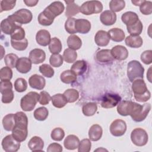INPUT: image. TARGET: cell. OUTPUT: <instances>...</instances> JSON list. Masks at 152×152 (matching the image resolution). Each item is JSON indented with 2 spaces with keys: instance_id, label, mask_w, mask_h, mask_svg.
I'll return each instance as SVG.
<instances>
[{
  "instance_id": "cell-1",
  "label": "cell",
  "mask_w": 152,
  "mask_h": 152,
  "mask_svg": "<svg viewBox=\"0 0 152 152\" xmlns=\"http://www.w3.org/2000/svg\"><path fill=\"white\" fill-rule=\"evenodd\" d=\"M132 84V90L135 100L140 102H145L151 97V93L148 90L143 79L138 78L134 80Z\"/></svg>"
},
{
  "instance_id": "cell-2",
  "label": "cell",
  "mask_w": 152,
  "mask_h": 152,
  "mask_svg": "<svg viewBox=\"0 0 152 152\" xmlns=\"http://www.w3.org/2000/svg\"><path fill=\"white\" fill-rule=\"evenodd\" d=\"M144 68L141 63L136 60L131 61L127 65V76L131 82L138 78H143Z\"/></svg>"
},
{
  "instance_id": "cell-3",
  "label": "cell",
  "mask_w": 152,
  "mask_h": 152,
  "mask_svg": "<svg viewBox=\"0 0 152 152\" xmlns=\"http://www.w3.org/2000/svg\"><path fill=\"white\" fill-rule=\"evenodd\" d=\"M39 94L35 91H30L24 95L20 101L21 109L26 112H30L34 109L39 102Z\"/></svg>"
},
{
  "instance_id": "cell-4",
  "label": "cell",
  "mask_w": 152,
  "mask_h": 152,
  "mask_svg": "<svg viewBox=\"0 0 152 152\" xmlns=\"http://www.w3.org/2000/svg\"><path fill=\"white\" fill-rule=\"evenodd\" d=\"M102 10L103 5L99 1H86L80 7V12L86 15L100 13Z\"/></svg>"
},
{
  "instance_id": "cell-5",
  "label": "cell",
  "mask_w": 152,
  "mask_h": 152,
  "mask_svg": "<svg viewBox=\"0 0 152 152\" xmlns=\"http://www.w3.org/2000/svg\"><path fill=\"white\" fill-rule=\"evenodd\" d=\"M12 19L14 22L20 24H26L31 22L33 18V15L31 12L27 9H20L12 15L8 17Z\"/></svg>"
},
{
  "instance_id": "cell-6",
  "label": "cell",
  "mask_w": 152,
  "mask_h": 152,
  "mask_svg": "<svg viewBox=\"0 0 152 152\" xmlns=\"http://www.w3.org/2000/svg\"><path fill=\"white\" fill-rule=\"evenodd\" d=\"M0 92L2 94V103H10L13 100L14 94L12 91V84L10 81H1Z\"/></svg>"
},
{
  "instance_id": "cell-7",
  "label": "cell",
  "mask_w": 152,
  "mask_h": 152,
  "mask_svg": "<svg viewBox=\"0 0 152 152\" xmlns=\"http://www.w3.org/2000/svg\"><path fill=\"white\" fill-rule=\"evenodd\" d=\"M131 140L134 144L138 147H142L148 142V136L147 132L142 128H137L133 129L131 133Z\"/></svg>"
},
{
  "instance_id": "cell-8",
  "label": "cell",
  "mask_w": 152,
  "mask_h": 152,
  "mask_svg": "<svg viewBox=\"0 0 152 152\" xmlns=\"http://www.w3.org/2000/svg\"><path fill=\"white\" fill-rule=\"evenodd\" d=\"M150 109L151 104L150 103H145L142 105L138 103L137 106L130 116L135 122H142L146 118L150 111Z\"/></svg>"
},
{
  "instance_id": "cell-9",
  "label": "cell",
  "mask_w": 152,
  "mask_h": 152,
  "mask_svg": "<svg viewBox=\"0 0 152 152\" xmlns=\"http://www.w3.org/2000/svg\"><path fill=\"white\" fill-rule=\"evenodd\" d=\"M65 7L61 1H54L49 5L43 11L49 18L54 20L55 17L61 14L64 11Z\"/></svg>"
},
{
  "instance_id": "cell-10",
  "label": "cell",
  "mask_w": 152,
  "mask_h": 152,
  "mask_svg": "<svg viewBox=\"0 0 152 152\" xmlns=\"http://www.w3.org/2000/svg\"><path fill=\"white\" fill-rule=\"evenodd\" d=\"M2 147L6 152H16L20 147V142L17 141L11 135L5 136L2 140Z\"/></svg>"
},
{
  "instance_id": "cell-11",
  "label": "cell",
  "mask_w": 152,
  "mask_h": 152,
  "mask_svg": "<svg viewBox=\"0 0 152 152\" xmlns=\"http://www.w3.org/2000/svg\"><path fill=\"white\" fill-rule=\"evenodd\" d=\"M137 103L130 100H123L118 104L117 112L118 113L124 116L130 115L136 107Z\"/></svg>"
},
{
  "instance_id": "cell-12",
  "label": "cell",
  "mask_w": 152,
  "mask_h": 152,
  "mask_svg": "<svg viewBox=\"0 0 152 152\" xmlns=\"http://www.w3.org/2000/svg\"><path fill=\"white\" fill-rule=\"evenodd\" d=\"M121 97L117 94L106 93L101 100V106L105 109L112 108L121 102Z\"/></svg>"
},
{
  "instance_id": "cell-13",
  "label": "cell",
  "mask_w": 152,
  "mask_h": 152,
  "mask_svg": "<svg viewBox=\"0 0 152 152\" xmlns=\"http://www.w3.org/2000/svg\"><path fill=\"white\" fill-rule=\"evenodd\" d=\"M126 131V124L122 119H116L113 121L110 125V132L115 137H121L123 135Z\"/></svg>"
},
{
  "instance_id": "cell-14",
  "label": "cell",
  "mask_w": 152,
  "mask_h": 152,
  "mask_svg": "<svg viewBox=\"0 0 152 152\" xmlns=\"http://www.w3.org/2000/svg\"><path fill=\"white\" fill-rule=\"evenodd\" d=\"M110 52L113 59L119 61L125 60L128 56V51L127 49L122 45H116L114 46L110 50Z\"/></svg>"
},
{
  "instance_id": "cell-15",
  "label": "cell",
  "mask_w": 152,
  "mask_h": 152,
  "mask_svg": "<svg viewBox=\"0 0 152 152\" xmlns=\"http://www.w3.org/2000/svg\"><path fill=\"white\" fill-rule=\"evenodd\" d=\"M28 84L31 88L41 90L45 86L46 80L43 76L38 74H33L29 78Z\"/></svg>"
},
{
  "instance_id": "cell-16",
  "label": "cell",
  "mask_w": 152,
  "mask_h": 152,
  "mask_svg": "<svg viewBox=\"0 0 152 152\" xmlns=\"http://www.w3.org/2000/svg\"><path fill=\"white\" fill-rule=\"evenodd\" d=\"M31 65L32 62L29 58L21 57L18 59L15 68L19 72L26 74L31 70Z\"/></svg>"
},
{
  "instance_id": "cell-17",
  "label": "cell",
  "mask_w": 152,
  "mask_h": 152,
  "mask_svg": "<svg viewBox=\"0 0 152 152\" xmlns=\"http://www.w3.org/2000/svg\"><path fill=\"white\" fill-rule=\"evenodd\" d=\"M29 58L33 64H39L42 63L45 60L46 53L41 49H33L29 53Z\"/></svg>"
},
{
  "instance_id": "cell-18",
  "label": "cell",
  "mask_w": 152,
  "mask_h": 152,
  "mask_svg": "<svg viewBox=\"0 0 152 152\" xmlns=\"http://www.w3.org/2000/svg\"><path fill=\"white\" fill-rule=\"evenodd\" d=\"M17 23L12 19L7 18L4 19L1 23V30L2 33L5 34H11L17 27Z\"/></svg>"
},
{
  "instance_id": "cell-19",
  "label": "cell",
  "mask_w": 152,
  "mask_h": 152,
  "mask_svg": "<svg viewBox=\"0 0 152 152\" xmlns=\"http://www.w3.org/2000/svg\"><path fill=\"white\" fill-rule=\"evenodd\" d=\"M110 38L108 32L104 30H99L95 36H94V42L96 44L99 46H106L109 42Z\"/></svg>"
},
{
  "instance_id": "cell-20",
  "label": "cell",
  "mask_w": 152,
  "mask_h": 152,
  "mask_svg": "<svg viewBox=\"0 0 152 152\" xmlns=\"http://www.w3.org/2000/svg\"><path fill=\"white\" fill-rule=\"evenodd\" d=\"M101 23L105 26H111L116 21V14L110 10H105L100 16Z\"/></svg>"
},
{
  "instance_id": "cell-21",
  "label": "cell",
  "mask_w": 152,
  "mask_h": 152,
  "mask_svg": "<svg viewBox=\"0 0 152 152\" xmlns=\"http://www.w3.org/2000/svg\"><path fill=\"white\" fill-rule=\"evenodd\" d=\"M91 23L90 22L84 18L76 19L75 27L77 33L81 34H86L91 30Z\"/></svg>"
},
{
  "instance_id": "cell-22",
  "label": "cell",
  "mask_w": 152,
  "mask_h": 152,
  "mask_svg": "<svg viewBox=\"0 0 152 152\" xmlns=\"http://www.w3.org/2000/svg\"><path fill=\"white\" fill-rule=\"evenodd\" d=\"M50 34L45 29L39 30L36 35V40L37 43L42 46H46L50 42Z\"/></svg>"
},
{
  "instance_id": "cell-23",
  "label": "cell",
  "mask_w": 152,
  "mask_h": 152,
  "mask_svg": "<svg viewBox=\"0 0 152 152\" xmlns=\"http://www.w3.org/2000/svg\"><path fill=\"white\" fill-rule=\"evenodd\" d=\"M28 147L33 151H42L44 147V142L40 137L34 136L29 140Z\"/></svg>"
},
{
  "instance_id": "cell-24",
  "label": "cell",
  "mask_w": 152,
  "mask_h": 152,
  "mask_svg": "<svg viewBox=\"0 0 152 152\" xmlns=\"http://www.w3.org/2000/svg\"><path fill=\"white\" fill-rule=\"evenodd\" d=\"M103 134V129L98 124L93 125L88 130V137L90 140L93 141H99Z\"/></svg>"
},
{
  "instance_id": "cell-25",
  "label": "cell",
  "mask_w": 152,
  "mask_h": 152,
  "mask_svg": "<svg viewBox=\"0 0 152 152\" xmlns=\"http://www.w3.org/2000/svg\"><path fill=\"white\" fill-rule=\"evenodd\" d=\"M79 144L80 140L78 137L75 135H68L64 141L65 148L69 150H73L77 148Z\"/></svg>"
},
{
  "instance_id": "cell-26",
  "label": "cell",
  "mask_w": 152,
  "mask_h": 152,
  "mask_svg": "<svg viewBox=\"0 0 152 152\" xmlns=\"http://www.w3.org/2000/svg\"><path fill=\"white\" fill-rule=\"evenodd\" d=\"M121 20L126 26H129L136 23L139 20V17L135 12L127 11L122 15Z\"/></svg>"
},
{
  "instance_id": "cell-27",
  "label": "cell",
  "mask_w": 152,
  "mask_h": 152,
  "mask_svg": "<svg viewBox=\"0 0 152 152\" xmlns=\"http://www.w3.org/2000/svg\"><path fill=\"white\" fill-rule=\"evenodd\" d=\"M15 126L20 128H27L28 118L23 112H18L14 114Z\"/></svg>"
},
{
  "instance_id": "cell-28",
  "label": "cell",
  "mask_w": 152,
  "mask_h": 152,
  "mask_svg": "<svg viewBox=\"0 0 152 152\" xmlns=\"http://www.w3.org/2000/svg\"><path fill=\"white\" fill-rule=\"evenodd\" d=\"M125 43L128 47L132 48H138L142 45L143 40L140 36L130 35L125 39Z\"/></svg>"
},
{
  "instance_id": "cell-29",
  "label": "cell",
  "mask_w": 152,
  "mask_h": 152,
  "mask_svg": "<svg viewBox=\"0 0 152 152\" xmlns=\"http://www.w3.org/2000/svg\"><path fill=\"white\" fill-rule=\"evenodd\" d=\"M67 4L65 11V16L68 18L72 17L80 12V6L75 3L74 1H65Z\"/></svg>"
},
{
  "instance_id": "cell-30",
  "label": "cell",
  "mask_w": 152,
  "mask_h": 152,
  "mask_svg": "<svg viewBox=\"0 0 152 152\" xmlns=\"http://www.w3.org/2000/svg\"><path fill=\"white\" fill-rule=\"evenodd\" d=\"M97 60L102 63H107L113 61V58L109 49H102L99 50L96 55Z\"/></svg>"
},
{
  "instance_id": "cell-31",
  "label": "cell",
  "mask_w": 152,
  "mask_h": 152,
  "mask_svg": "<svg viewBox=\"0 0 152 152\" xmlns=\"http://www.w3.org/2000/svg\"><path fill=\"white\" fill-rule=\"evenodd\" d=\"M87 69V63L84 60H78L72 64L71 70L72 71L77 75H83Z\"/></svg>"
},
{
  "instance_id": "cell-32",
  "label": "cell",
  "mask_w": 152,
  "mask_h": 152,
  "mask_svg": "<svg viewBox=\"0 0 152 152\" xmlns=\"http://www.w3.org/2000/svg\"><path fill=\"white\" fill-rule=\"evenodd\" d=\"M110 38L116 42H120L124 40L125 37L124 31L119 28H113L108 31Z\"/></svg>"
},
{
  "instance_id": "cell-33",
  "label": "cell",
  "mask_w": 152,
  "mask_h": 152,
  "mask_svg": "<svg viewBox=\"0 0 152 152\" xmlns=\"http://www.w3.org/2000/svg\"><path fill=\"white\" fill-rule=\"evenodd\" d=\"M27 128H20L14 127L12 131V137L19 142H23L25 141L27 137Z\"/></svg>"
},
{
  "instance_id": "cell-34",
  "label": "cell",
  "mask_w": 152,
  "mask_h": 152,
  "mask_svg": "<svg viewBox=\"0 0 152 152\" xmlns=\"http://www.w3.org/2000/svg\"><path fill=\"white\" fill-rule=\"evenodd\" d=\"M77 75L71 69L65 70L63 71L60 75V79L65 84H72L76 81Z\"/></svg>"
},
{
  "instance_id": "cell-35",
  "label": "cell",
  "mask_w": 152,
  "mask_h": 152,
  "mask_svg": "<svg viewBox=\"0 0 152 152\" xmlns=\"http://www.w3.org/2000/svg\"><path fill=\"white\" fill-rule=\"evenodd\" d=\"M15 125L14 114L9 113L5 115L2 119V125L5 130L12 131Z\"/></svg>"
},
{
  "instance_id": "cell-36",
  "label": "cell",
  "mask_w": 152,
  "mask_h": 152,
  "mask_svg": "<svg viewBox=\"0 0 152 152\" xmlns=\"http://www.w3.org/2000/svg\"><path fill=\"white\" fill-rule=\"evenodd\" d=\"M67 45L69 48L76 50L81 47L82 41L78 36L71 34L67 39Z\"/></svg>"
},
{
  "instance_id": "cell-37",
  "label": "cell",
  "mask_w": 152,
  "mask_h": 152,
  "mask_svg": "<svg viewBox=\"0 0 152 152\" xmlns=\"http://www.w3.org/2000/svg\"><path fill=\"white\" fill-rule=\"evenodd\" d=\"M52 104L57 108H62L64 107L68 103L67 100L64 94L58 93L51 97Z\"/></svg>"
},
{
  "instance_id": "cell-38",
  "label": "cell",
  "mask_w": 152,
  "mask_h": 152,
  "mask_svg": "<svg viewBox=\"0 0 152 152\" xmlns=\"http://www.w3.org/2000/svg\"><path fill=\"white\" fill-rule=\"evenodd\" d=\"M62 49V45L61 40L55 37L51 39L49 44V49L52 54H59Z\"/></svg>"
},
{
  "instance_id": "cell-39",
  "label": "cell",
  "mask_w": 152,
  "mask_h": 152,
  "mask_svg": "<svg viewBox=\"0 0 152 152\" xmlns=\"http://www.w3.org/2000/svg\"><path fill=\"white\" fill-rule=\"evenodd\" d=\"M97 110V104L94 102H89L84 105L82 107L83 113L87 116H91L94 115Z\"/></svg>"
},
{
  "instance_id": "cell-40",
  "label": "cell",
  "mask_w": 152,
  "mask_h": 152,
  "mask_svg": "<svg viewBox=\"0 0 152 152\" xmlns=\"http://www.w3.org/2000/svg\"><path fill=\"white\" fill-rule=\"evenodd\" d=\"M126 28L128 32L131 36H139L142 31L143 26L141 21L139 20L134 24L126 26Z\"/></svg>"
},
{
  "instance_id": "cell-41",
  "label": "cell",
  "mask_w": 152,
  "mask_h": 152,
  "mask_svg": "<svg viewBox=\"0 0 152 152\" xmlns=\"http://www.w3.org/2000/svg\"><path fill=\"white\" fill-rule=\"evenodd\" d=\"M33 115L36 120L43 121L47 119L49 115V111L45 107H40L34 111Z\"/></svg>"
},
{
  "instance_id": "cell-42",
  "label": "cell",
  "mask_w": 152,
  "mask_h": 152,
  "mask_svg": "<svg viewBox=\"0 0 152 152\" xmlns=\"http://www.w3.org/2000/svg\"><path fill=\"white\" fill-rule=\"evenodd\" d=\"M64 95L65 96L68 103H74L79 98L78 91L74 88H69L64 92Z\"/></svg>"
},
{
  "instance_id": "cell-43",
  "label": "cell",
  "mask_w": 152,
  "mask_h": 152,
  "mask_svg": "<svg viewBox=\"0 0 152 152\" xmlns=\"http://www.w3.org/2000/svg\"><path fill=\"white\" fill-rule=\"evenodd\" d=\"M63 58L64 61L67 63L74 62L77 58V53L75 50H72L70 48L65 49L63 53Z\"/></svg>"
},
{
  "instance_id": "cell-44",
  "label": "cell",
  "mask_w": 152,
  "mask_h": 152,
  "mask_svg": "<svg viewBox=\"0 0 152 152\" xmlns=\"http://www.w3.org/2000/svg\"><path fill=\"white\" fill-rule=\"evenodd\" d=\"M125 7V2L123 0H112L109 2L110 11L113 12L122 11Z\"/></svg>"
},
{
  "instance_id": "cell-45",
  "label": "cell",
  "mask_w": 152,
  "mask_h": 152,
  "mask_svg": "<svg viewBox=\"0 0 152 152\" xmlns=\"http://www.w3.org/2000/svg\"><path fill=\"white\" fill-rule=\"evenodd\" d=\"M11 44L14 49L22 51L27 49L28 46V40L26 38L21 40H14L11 39Z\"/></svg>"
},
{
  "instance_id": "cell-46",
  "label": "cell",
  "mask_w": 152,
  "mask_h": 152,
  "mask_svg": "<svg viewBox=\"0 0 152 152\" xmlns=\"http://www.w3.org/2000/svg\"><path fill=\"white\" fill-rule=\"evenodd\" d=\"M18 59L19 58L17 55L11 53L7 54L4 57V62L7 66L10 67L11 68H13L14 67H16V65Z\"/></svg>"
},
{
  "instance_id": "cell-47",
  "label": "cell",
  "mask_w": 152,
  "mask_h": 152,
  "mask_svg": "<svg viewBox=\"0 0 152 152\" xmlns=\"http://www.w3.org/2000/svg\"><path fill=\"white\" fill-rule=\"evenodd\" d=\"M39 72L45 77L47 78H51L54 75L55 71L53 68L46 64H43L39 66Z\"/></svg>"
},
{
  "instance_id": "cell-48",
  "label": "cell",
  "mask_w": 152,
  "mask_h": 152,
  "mask_svg": "<svg viewBox=\"0 0 152 152\" xmlns=\"http://www.w3.org/2000/svg\"><path fill=\"white\" fill-rule=\"evenodd\" d=\"M11 39L14 40H21L25 39L26 33L24 29L20 26H17L13 33L10 35Z\"/></svg>"
},
{
  "instance_id": "cell-49",
  "label": "cell",
  "mask_w": 152,
  "mask_h": 152,
  "mask_svg": "<svg viewBox=\"0 0 152 152\" xmlns=\"http://www.w3.org/2000/svg\"><path fill=\"white\" fill-rule=\"evenodd\" d=\"M27 88V82L23 78H17L14 82V88L19 93L25 91Z\"/></svg>"
},
{
  "instance_id": "cell-50",
  "label": "cell",
  "mask_w": 152,
  "mask_h": 152,
  "mask_svg": "<svg viewBox=\"0 0 152 152\" xmlns=\"http://www.w3.org/2000/svg\"><path fill=\"white\" fill-rule=\"evenodd\" d=\"M12 71L9 66H4L0 69V79L1 81H7L12 78Z\"/></svg>"
},
{
  "instance_id": "cell-51",
  "label": "cell",
  "mask_w": 152,
  "mask_h": 152,
  "mask_svg": "<svg viewBox=\"0 0 152 152\" xmlns=\"http://www.w3.org/2000/svg\"><path fill=\"white\" fill-rule=\"evenodd\" d=\"M75 20L76 18L70 17L68 18V19L65 23V29L68 33L71 34H73L74 33H77L75 27Z\"/></svg>"
},
{
  "instance_id": "cell-52",
  "label": "cell",
  "mask_w": 152,
  "mask_h": 152,
  "mask_svg": "<svg viewBox=\"0 0 152 152\" xmlns=\"http://www.w3.org/2000/svg\"><path fill=\"white\" fill-rule=\"evenodd\" d=\"M63 56L60 54H52L49 58L50 64L53 67H59L63 64Z\"/></svg>"
},
{
  "instance_id": "cell-53",
  "label": "cell",
  "mask_w": 152,
  "mask_h": 152,
  "mask_svg": "<svg viewBox=\"0 0 152 152\" xmlns=\"http://www.w3.org/2000/svg\"><path fill=\"white\" fill-rule=\"evenodd\" d=\"M50 137L53 140L60 141L64 138L65 132L61 128H55L52 131Z\"/></svg>"
},
{
  "instance_id": "cell-54",
  "label": "cell",
  "mask_w": 152,
  "mask_h": 152,
  "mask_svg": "<svg viewBox=\"0 0 152 152\" xmlns=\"http://www.w3.org/2000/svg\"><path fill=\"white\" fill-rule=\"evenodd\" d=\"M91 142L90 140L86 138L80 141V144L78 147V152H89L91 150Z\"/></svg>"
},
{
  "instance_id": "cell-55",
  "label": "cell",
  "mask_w": 152,
  "mask_h": 152,
  "mask_svg": "<svg viewBox=\"0 0 152 152\" xmlns=\"http://www.w3.org/2000/svg\"><path fill=\"white\" fill-rule=\"evenodd\" d=\"M140 12L144 15H150L152 12V2L150 1H144L140 5Z\"/></svg>"
},
{
  "instance_id": "cell-56",
  "label": "cell",
  "mask_w": 152,
  "mask_h": 152,
  "mask_svg": "<svg viewBox=\"0 0 152 152\" xmlns=\"http://www.w3.org/2000/svg\"><path fill=\"white\" fill-rule=\"evenodd\" d=\"M16 1L2 0L1 1V12L4 11H10L13 9L15 5Z\"/></svg>"
},
{
  "instance_id": "cell-57",
  "label": "cell",
  "mask_w": 152,
  "mask_h": 152,
  "mask_svg": "<svg viewBox=\"0 0 152 152\" xmlns=\"http://www.w3.org/2000/svg\"><path fill=\"white\" fill-rule=\"evenodd\" d=\"M37 19H38L39 23L45 26H48L51 25L54 21L50 19L49 17H48L43 11L39 14V15H38Z\"/></svg>"
},
{
  "instance_id": "cell-58",
  "label": "cell",
  "mask_w": 152,
  "mask_h": 152,
  "mask_svg": "<svg viewBox=\"0 0 152 152\" xmlns=\"http://www.w3.org/2000/svg\"><path fill=\"white\" fill-rule=\"evenodd\" d=\"M51 100V96L49 93L46 91H42L39 93V103L42 105H46L49 104Z\"/></svg>"
},
{
  "instance_id": "cell-59",
  "label": "cell",
  "mask_w": 152,
  "mask_h": 152,
  "mask_svg": "<svg viewBox=\"0 0 152 152\" xmlns=\"http://www.w3.org/2000/svg\"><path fill=\"white\" fill-rule=\"evenodd\" d=\"M141 60L146 65L151 64L152 62V50H147L143 52L141 55Z\"/></svg>"
},
{
  "instance_id": "cell-60",
  "label": "cell",
  "mask_w": 152,
  "mask_h": 152,
  "mask_svg": "<svg viewBox=\"0 0 152 152\" xmlns=\"http://www.w3.org/2000/svg\"><path fill=\"white\" fill-rule=\"evenodd\" d=\"M62 147L61 144L56 143V142H53L49 145L47 151L48 152H61L62 151Z\"/></svg>"
},
{
  "instance_id": "cell-61",
  "label": "cell",
  "mask_w": 152,
  "mask_h": 152,
  "mask_svg": "<svg viewBox=\"0 0 152 152\" xmlns=\"http://www.w3.org/2000/svg\"><path fill=\"white\" fill-rule=\"evenodd\" d=\"M24 4L28 6V7H34L37 5V4L39 2L38 0H27V1H24Z\"/></svg>"
},
{
  "instance_id": "cell-62",
  "label": "cell",
  "mask_w": 152,
  "mask_h": 152,
  "mask_svg": "<svg viewBox=\"0 0 152 152\" xmlns=\"http://www.w3.org/2000/svg\"><path fill=\"white\" fill-rule=\"evenodd\" d=\"M144 0H142V1H132L131 2H132V3L134 5H135V6H140L143 2H144Z\"/></svg>"
}]
</instances>
